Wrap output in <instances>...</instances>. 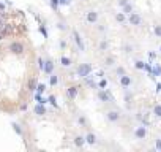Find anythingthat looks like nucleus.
<instances>
[{"label":"nucleus","instance_id":"nucleus-1","mask_svg":"<svg viewBox=\"0 0 161 152\" xmlns=\"http://www.w3.org/2000/svg\"><path fill=\"white\" fill-rule=\"evenodd\" d=\"M90 73H92V65L90 63H80L78 67V76L87 78V76H90Z\"/></svg>","mask_w":161,"mask_h":152},{"label":"nucleus","instance_id":"nucleus-2","mask_svg":"<svg viewBox=\"0 0 161 152\" xmlns=\"http://www.w3.org/2000/svg\"><path fill=\"white\" fill-rule=\"evenodd\" d=\"M128 22L131 25H141V22H142V18H141V14H137V13H131L128 18Z\"/></svg>","mask_w":161,"mask_h":152},{"label":"nucleus","instance_id":"nucleus-3","mask_svg":"<svg viewBox=\"0 0 161 152\" xmlns=\"http://www.w3.org/2000/svg\"><path fill=\"white\" fill-rule=\"evenodd\" d=\"M134 136H136L137 140H144V138L147 136V128L144 127V125L137 127L136 130H134Z\"/></svg>","mask_w":161,"mask_h":152},{"label":"nucleus","instance_id":"nucleus-4","mask_svg":"<svg viewBox=\"0 0 161 152\" xmlns=\"http://www.w3.org/2000/svg\"><path fill=\"white\" fill-rule=\"evenodd\" d=\"M98 100L104 101V103H109V101H112V97H111V94L107 92V90H100L98 92Z\"/></svg>","mask_w":161,"mask_h":152},{"label":"nucleus","instance_id":"nucleus-5","mask_svg":"<svg viewBox=\"0 0 161 152\" xmlns=\"http://www.w3.org/2000/svg\"><path fill=\"white\" fill-rule=\"evenodd\" d=\"M120 117L122 116H120L119 111H109V113H106V119L109 120V122H117Z\"/></svg>","mask_w":161,"mask_h":152},{"label":"nucleus","instance_id":"nucleus-6","mask_svg":"<svg viewBox=\"0 0 161 152\" xmlns=\"http://www.w3.org/2000/svg\"><path fill=\"white\" fill-rule=\"evenodd\" d=\"M78 92H79V87L78 86H71V87H68V90H66V95H68V98L74 100L76 97H78Z\"/></svg>","mask_w":161,"mask_h":152},{"label":"nucleus","instance_id":"nucleus-7","mask_svg":"<svg viewBox=\"0 0 161 152\" xmlns=\"http://www.w3.org/2000/svg\"><path fill=\"white\" fill-rule=\"evenodd\" d=\"M73 38H74V41H76V45H78V48H79L80 51H84V41H82V38H80V35H79L78 30H73Z\"/></svg>","mask_w":161,"mask_h":152},{"label":"nucleus","instance_id":"nucleus-8","mask_svg":"<svg viewBox=\"0 0 161 152\" xmlns=\"http://www.w3.org/2000/svg\"><path fill=\"white\" fill-rule=\"evenodd\" d=\"M131 83H133L131 76H128L126 73L120 76V84H122V87H130V86H131Z\"/></svg>","mask_w":161,"mask_h":152},{"label":"nucleus","instance_id":"nucleus-9","mask_svg":"<svg viewBox=\"0 0 161 152\" xmlns=\"http://www.w3.org/2000/svg\"><path fill=\"white\" fill-rule=\"evenodd\" d=\"M85 19H87V22H90V24H95V22L98 21V13L96 11H89L87 16H85Z\"/></svg>","mask_w":161,"mask_h":152},{"label":"nucleus","instance_id":"nucleus-10","mask_svg":"<svg viewBox=\"0 0 161 152\" xmlns=\"http://www.w3.org/2000/svg\"><path fill=\"white\" fill-rule=\"evenodd\" d=\"M43 72L46 73V75H51L54 72V63L51 60H44V67H43Z\"/></svg>","mask_w":161,"mask_h":152},{"label":"nucleus","instance_id":"nucleus-11","mask_svg":"<svg viewBox=\"0 0 161 152\" xmlns=\"http://www.w3.org/2000/svg\"><path fill=\"white\" fill-rule=\"evenodd\" d=\"M35 114H38V116H43V114H46V108H44V105H41V103H38L35 106Z\"/></svg>","mask_w":161,"mask_h":152},{"label":"nucleus","instance_id":"nucleus-12","mask_svg":"<svg viewBox=\"0 0 161 152\" xmlns=\"http://www.w3.org/2000/svg\"><path fill=\"white\" fill-rule=\"evenodd\" d=\"M84 144H85V138H84V136H76V138H74V146L82 147Z\"/></svg>","mask_w":161,"mask_h":152},{"label":"nucleus","instance_id":"nucleus-13","mask_svg":"<svg viewBox=\"0 0 161 152\" xmlns=\"http://www.w3.org/2000/svg\"><path fill=\"white\" fill-rule=\"evenodd\" d=\"M85 143H87V144H95V143H96V136H95L93 133H89V135L85 136Z\"/></svg>","mask_w":161,"mask_h":152},{"label":"nucleus","instance_id":"nucleus-14","mask_svg":"<svg viewBox=\"0 0 161 152\" xmlns=\"http://www.w3.org/2000/svg\"><path fill=\"white\" fill-rule=\"evenodd\" d=\"M35 100L38 101V103H41V105H46V103H48V100H46V98H43V97H41V94H35Z\"/></svg>","mask_w":161,"mask_h":152},{"label":"nucleus","instance_id":"nucleus-15","mask_svg":"<svg viewBox=\"0 0 161 152\" xmlns=\"http://www.w3.org/2000/svg\"><path fill=\"white\" fill-rule=\"evenodd\" d=\"M123 11H125V14H131V13H133V6L130 5V3H125V5H123Z\"/></svg>","mask_w":161,"mask_h":152},{"label":"nucleus","instance_id":"nucleus-16","mask_svg":"<svg viewBox=\"0 0 161 152\" xmlns=\"http://www.w3.org/2000/svg\"><path fill=\"white\" fill-rule=\"evenodd\" d=\"M60 62H62L63 67H70V65H71V59H68V57H65V56L60 59Z\"/></svg>","mask_w":161,"mask_h":152},{"label":"nucleus","instance_id":"nucleus-17","mask_svg":"<svg viewBox=\"0 0 161 152\" xmlns=\"http://www.w3.org/2000/svg\"><path fill=\"white\" fill-rule=\"evenodd\" d=\"M13 130H14L16 131V133H18V135H24V131H22V128H21V125H19V124H13Z\"/></svg>","mask_w":161,"mask_h":152},{"label":"nucleus","instance_id":"nucleus-18","mask_svg":"<svg viewBox=\"0 0 161 152\" xmlns=\"http://www.w3.org/2000/svg\"><path fill=\"white\" fill-rule=\"evenodd\" d=\"M115 21L117 22H125V13H117V14H115Z\"/></svg>","mask_w":161,"mask_h":152},{"label":"nucleus","instance_id":"nucleus-19","mask_svg":"<svg viewBox=\"0 0 161 152\" xmlns=\"http://www.w3.org/2000/svg\"><path fill=\"white\" fill-rule=\"evenodd\" d=\"M153 114H155L156 117H161V105H155V108H153Z\"/></svg>","mask_w":161,"mask_h":152},{"label":"nucleus","instance_id":"nucleus-20","mask_svg":"<svg viewBox=\"0 0 161 152\" xmlns=\"http://www.w3.org/2000/svg\"><path fill=\"white\" fill-rule=\"evenodd\" d=\"M36 94H43L46 90V84H36Z\"/></svg>","mask_w":161,"mask_h":152},{"label":"nucleus","instance_id":"nucleus-21","mask_svg":"<svg viewBox=\"0 0 161 152\" xmlns=\"http://www.w3.org/2000/svg\"><path fill=\"white\" fill-rule=\"evenodd\" d=\"M152 73H153L155 76H161V67H160V65H155V67L152 68Z\"/></svg>","mask_w":161,"mask_h":152},{"label":"nucleus","instance_id":"nucleus-22","mask_svg":"<svg viewBox=\"0 0 161 152\" xmlns=\"http://www.w3.org/2000/svg\"><path fill=\"white\" fill-rule=\"evenodd\" d=\"M114 62H115V59H114L112 56H109V57H106V60H104V63L107 67H112L114 65Z\"/></svg>","mask_w":161,"mask_h":152},{"label":"nucleus","instance_id":"nucleus-23","mask_svg":"<svg viewBox=\"0 0 161 152\" xmlns=\"http://www.w3.org/2000/svg\"><path fill=\"white\" fill-rule=\"evenodd\" d=\"M134 67H136L137 70H144V67H145V63H144L142 60H136V62H134Z\"/></svg>","mask_w":161,"mask_h":152},{"label":"nucleus","instance_id":"nucleus-24","mask_svg":"<svg viewBox=\"0 0 161 152\" xmlns=\"http://www.w3.org/2000/svg\"><path fill=\"white\" fill-rule=\"evenodd\" d=\"M57 83H59V78H57V75H52V73H51V79H49V84H51V86H55Z\"/></svg>","mask_w":161,"mask_h":152},{"label":"nucleus","instance_id":"nucleus-25","mask_svg":"<svg viewBox=\"0 0 161 152\" xmlns=\"http://www.w3.org/2000/svg\"><path fill=\"white\" fill-rule=\"evenodd\" d=\"M107 48H109V43H107V41H104V40H103V41L100 43V51H106Z\"/></svg>","mask_w":161,"mask_h":152},{"label":"nucleus","instance_id":"nucleus-26","mask_svg":"<svg viewBox=\"0 0 161 152\" xmlns=\"http://www.w3.org/2000/svg\"><path fill=\"white\" fill-rule=\"evenodd\" d=\"M59 5H60V0H51L52 10H57V8H59Z\"/></svg>","mask_w":161,"mask_h":152},{"label":"nucleus","instance_id":"nucleus-27","mask_svg":"<svg viewBox=\"0 0 161 152\" xmlns=\"http://www.w3.org/2000/svg\"><path fill=\"white\" fill-rule=\"evenodd\" d=\"M153 32H155V35H156V36H160V38H161V25H155Z\"/></svg>","mask_w":161,"mask_h":152},{"label":"nucleus","instance_id":"nucleus-28","mask_svg":"<svg viewBox=\"0 0 161 152\" xmlns=\"http://www.w3.org/2000/svg\"><path fill=\"white\" fill-rule=\"evenodd\" d=\"M48 101H49V103H51V105H54V106L57 108V100H55V97H54V95H51V97H49V98H48Z\"/></svg>","mask_w":161,"mask_h":152},{"label":"nucleus","instance_id":"nucleus-29","mask_svg":"<svg viewBox=\"0 0 161 152\" xmlns=\"http://www.w3.org/2000/svg\"><path fill=\"white\" fill-rule=\"evenodd\" d=\"M40 32L43 33V36H44V38H48V30H46V27H44V25L40 27Z\"/></svg>","mask_w":161,"mask_h":152},{"label":"nucleus","instance_id":"nucleus-30","mask_svg":"<svg viewBox=\"0 0 161 152\" xmlns=\"http://www.w3.org/2000/svg\"><path fill=\"white\" fill-rule=\"evenodd\" d=\"M98 87H101V89H106V87H107V81H106V79H101V81H100V84H98Z\"/></svg>","mask_w":161,"mask_h":152},{"label":"nucleus","instance_id":"nucleus-31","mask_svg":"<svg viewBox=\"0 0 161 152\" xmlns=\"http://www.w3.org/2000/svg\"><path fill=\"white\" fill-rule=\"evenodd\" d=\"M43 67H44V60L41 59V57H38V68L43 72Z\"/></svg>","mask_w":161,"mask_h":152},{"label":"nucleus","instance_id":"nucleus-32","mask_svg":"<svg viewBox=\"0 0 161 152\" xmlns=\"http://www.w3.org/2000/svg\"><path fill=\"white\" fill-rule=\"evenodd\" d=\"M117 75H125V68H122V67H119V68H117Z\"/></svg>","mask_w":161,"mask_h":152},{"label":"nucleus","instance_id":"nucleus-33","mask_svg":"<svg viewBox=\"0 0 161 152\" xmlns=\"http://www.w3.org/2000/svg\"><path fill=\"white\" fill-rule=\"evenodd\" d=\"M87 84H89V86H90V87H96V84H95V83H93V81H92V79H89V76H87Z\"/></svg>","mask_w":161,"mask_h":152},{"label":"nucleus","instance_id":"nucleus-34","mask_svg":"<svg viewBox=\"0 0 161 152\" xmlns=\"http://www.w3.org/2000/svg\"><path fill=\"white\" fill-rule=\"evenodd\" d=\"M70 2H71V0H60V3H62V5H70Z\"/></svg>","mask_w":161,"mask_h":152},{"label":"nucleus","instance_id":"nucleus-35","mask_svg":"<svg viewBox=\"0 0 161 152\" xmlns=\"http://www.w3.org/2000/svg\"><path fill=\"white\" fill-rule=\"evenodd\" d=\"M125 3H128V0H119V5H120V6H123Z\"/></svg>","mask_w":161,"mask_h":152},{"label":"nucleus","instance_id":"nucleus-36","mask_svg":"<svg viewBox=\"0 0 161 152\" xmlns=\"http://www.w3.org/2000/svg\"><path fill=\"white\" fill-rule=\"evenodd\" d=\"M144 68H145L149 73H152V67H150V65H147V63H145V67H144Z\"/></svg>","mask_w":161,"mask_h":152},{"label":"nucleus","instance_id":"nucleus-37","mask_svg":"<svg viewBox=\"0 0 161 152\" xmlns=\"http://www.w3.org/2000/svg\"><path fill=\"white\" fill-rule=\"evenodd\" d=\"M156 149H161V140H156Z\"/></svg>","mask_w":161,"mask_h":152},{"label":"nucleus","instance_id":"nucleus-38","mask_svg":"<svg viewBox=\"0 0 161 152\" xmlns=\"http://www.w3.org/2000/svg\"><path fill=\"white\" fill-rule=\"evenodd\" d=\"M79 124H82V125H84V124H85V119H84V117H79Z\"/></svg>","mask_w":161,"mask_h":152},{"label":"nucleus","instance_id":"nucleus-39","mask_svg":"<svg viewBox=\"0 0 161 152\" xmlns=\"http://www.w3.org/2000/svg\"><path fill=\"white\" fill-rule=\"evenodd\" d=\"M0 10H5V3H2V2H0Z\"/></svg>","mask_w":161,"mask_h":152},{"label":"nucleus","instance_id":"nucleus-40","mask_svg":"<svg viewBox=\"0 0 161 152\" xmlns=\"http://www.w3.org/2000/svg\"><path fill=\"white\" fill-rule=\"evenodd\" d=\"M158 90H161V84H156V92H158Z\"/></svg>","mask_w":161,"mask_h":152},{"label":"nucleus","instance_id":"nucleus-41","mask_svg":"<svg viewBox=\"0 0 161 152\" xmlns=\"http://www.w3.org/2000/svg\"><path fill=\"white\" fill-rule=\"evenodd\" d=\"M160 54H161V46H160Z\"/></svg>","mask_w":161,"mask_h":152}]
</instances>
